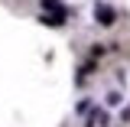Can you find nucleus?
<instances>
[{
    "instance_id": "obj_1",
    "label": "nucleus",
    "mask_w": 130,
    "mask_h": 127,
    "mask_svg": "<svg viewBox=\"0 0 130 127\" xmlns=\"http://www.w3.org/2000/svg\"><path fill=\"white\" fill-rule=\"evenodd\" d=\"M42 10H46L42 23H52V26H62L65 23V10H62L59 0H42Z\"/></svg>"
},
{
    "instance_id": "obj_2",
    "label": "nucleus",
    "mask_w": 130,
    "mask_h": 127,
    "mask_svg": "<svg viewBox=\"0 0 130 127\" xmlns=\"http://www.w3.org/2000/svg\"><path fill=\"white\" fill-rule=\"evenodd\" d=\"M94 20H98V26H114L117 13H114V7H107V3H98L94 7Z\"/></svg>"
},
{
    "instance_id": "obj_3",
    "label": "nucleus",
    "mask_w": 130,
    "mask_h": 127,
    "mask_svg": "<svg viewBox=\"0 0 130 127\" xmlns=\"http://www.w3.org/2000/svg\"><path fill=\"white\" fill-rule=\"evenodd\" d=\"M107 111H91L88 114V121H85V127H107Z\"/></svg>"
},
{
    "instance_id": "obj_4",
    "label": "nucleus",
    "mask_w": 130,
    "mask_h": 127,
    "mask_svg": "<svg viewBox=\"0 0 130 127\" xmlns=\"http://www.w3.org/2000/svg\"><path fill=\"white\" fill-rule=\"evenodd\" d=\"M120 121H130V104L124 108V111H120Z\"/></svg>"
}]
</instances>
